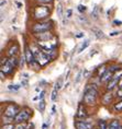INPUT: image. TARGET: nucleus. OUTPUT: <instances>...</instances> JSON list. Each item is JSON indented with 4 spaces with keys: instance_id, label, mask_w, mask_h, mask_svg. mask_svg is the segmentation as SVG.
<instances>
[{
    "instance_id": "nucleus-1",
    "label": "nucleus",
    "mask_w": 122,
    "mask_h": 129,
    "mask_svg": "<svg viewBox=\"0 0 122 129\" xmlns=\"http://www.w3.org/2000/svg\"><path fill=\"white\" fill-rule=\"evenodd\" d=\"M31 49L33 51V55H34V58H35V61L40 64L41 67L45 66L47 64V62L50 61V55L45 54L44 51L41 49V48H37L35 46H31Z\"/></svg>"
},
{
    "instance_id": "nucleus-2",
    "label": "nucleus",
    "mask_w": 122,
    "mask_h": 129,
    "mask_svg": "<svg viewBox=\"0 0 122 129\" xmlns=\"http://www.w3.org/2000/svg\"><path fill=\"white\" fill-rule=\"evenodd\" d=\"M37 46L45 54L50 55L55 50V48L57 46V38L54 36L52 40H49V41H37Z\"/></svg>"
},
{
    "instance_id": "nucleus-3",
    "label": "nucleus",
    "mask_w": 122,
    "mask_h": 129,
    "mask_svg": "<svg viewBox=\"0 0 122 129\" xmlns=\"http://www.w3.org/2000/svg\"><path fill=\"white\" fill-rule=\"evenodd\" d=\"M97 94H98V91L94 88V86H88V88L85 90L84 102L88 105L95 104L96 100H97Z\"/></svg>"
},
{
    "instance_id": "nucleus-4",
    "label": "nucleus",
    "mask_w": 122,
    "mask_h": 129,
    "mask_svg": "<svg viewBox=\"0 0 122 129\" xmlns=\"http://www.w3.org/2000/svg\"><path fill=\"white\" fill-rule=\"evenodd\" d=\"M33 15H34V19H36V20H42V19H45L46 17L50 15V10L47 7L37 6V7L34 9Z\"/></svg>"
},
{
    "instance_id": "nucleus-5",
    "label": "nucleus",
    "mask_w": 122,
    "mask_h": 129,
    "mask_svg": "<svg viewBox=\"0 0 122 129\" xmlns=\"http://www.w3.org/2000/svg\"><path fill=\"white\" fill-rule=\"evenodd\" d=\"M18 63V59L15 57H10L7 60L4 66H1V71H4L5 73H10L12 72V70L14 69V67L17 66Z\"/></svg>"
},
{
    "instance_id": "nucleus-6",
    "label": "nucleus",
    "mask_w": 122,
    "mask_h": 129,
    "mask_svg": "<svg viewBox=\"0 0 122 129\" xmlns=\"http://www.w3.org/2000/svg\"><path fill=\"white\" fill-rule=\"evenodd\" d=\"M30 117H31V111H29L28 108H24V109H22V111L19 112V114L15 116L14 121L18 122V124H20V122H24V121L29 120Z\"/></svg>"
},
{
    "instance_id": "nucleus-7",
    "label": "nucleus",
    "mask_w": 122,
    "mask_h": 129,
    "mask_svg": "<svg viewBox=\"0 0 122 129\" xmlns=\"http://www.w3.org/2000/svg\"><path fill=\"white\" fill-rule=\"evenodd\" d=\"M20 109L15 104H9L5 109V115L6 117H10V118H15V116L19 114Z\"/></svg>"
},
{
    "instance_id": "nucleus-8",
    "label": "nucleus",
    "mask_w": 122,
    "mask_h": 129,
    "mask_svg": "<svg viewBox=\"0 0 122 129\" xmlns=\"http://www.w3.org/2000/svg\"><path fill=\"white\" fill-rule=\"evenodd\" d=\"M51 27H52V25H51L49 22H44V23H36V24H34L33 27H32V31H33L35 34H37V33L47 32L49 30H51Z\"/></svg>"
},
{
    "instance_id": "nucleus-9",
    "label": "nucleus",
    "mask_w": 122,
    "mask_h": 129,
    "mask_svg": "<svg viewBox=\"0 0 122 129\" xmlns=\"http://www.w3.org/2000/svg\"><path fill=\"white\" fill-rule=\"evenodd\" d=\"M75 126L77 129H92L94 125L90 119H86V120H78L75 122Z\"/></svg>"
},
{
    "instance_id": "nucleus-10",
    "label": "nucleus",
    "mask_w": 122,
    "mask_h": 129,
    "mask_svg": "<svg viewBox=\"0 0 122 129\" xmlns=\"http://www.w3.org/2000/svg\"><path fill=\"white\" fill-rule=\"evenodd\" d=\"M24 57H25V60H27V62H28L29 66H30L32 62H34V61H35L33 51H32V49H31V48H29V47H25V54H24Z\"/></svg>"
},
{
    "instance_id": "nucleus-11",
    "label": "nucleus",
    "mask_w": 122,
    "mask_h": 129,
    "mask_svg": "<svg viewBox=\"0 0 122 129\" xmlns=\"http://www.w3.org/2000/svg\"><path fill=\"white\" fill-rule=\"evenodd\" d=\"M35 35H36V37L38 38V41H49V40H52V38L54 37L49 31L43 32V33H37Z\"/></svg>"
},
{
    "instance_id": "nucleus-12",
    "label": "nucleus",
    "mask_w": 122,
    "mask_h": 129,
    "mask_svg": "<svg viewBox=\"0 0 122 129\" xmlns=\"http://www.w3.org/2000/svg\"><path fill=\"white\" fill-rule=\"evenodd\" d=\"M118 83H119V79L113 78V77H112V79L108 81L107 90H108V91H111V90L113 89V88H115V85H118Z\"/></svg>"
},
{
    "instance_id": "nucleus-13",
    "label": "nucleus",
    "mask_w": 122,
    "mask_h": 129,
    "mask_svg": "<svg viewBox=\"0 0 122 129\" xmlns=\"http://www.w3.org/2000/svg\"><path fill=\"white\" fill-rule=\"evenodd\" d=\"M18 50H19V46H18L17 44H14L13 46H11L10 48H9V50H8V55H9L10 57H14L15 55H17Z\"/></svg>"
},
{
    "instance_id": "nucleus-14",
    "label": "nucleus",
    "mask_w": 122,
    "mask_h": 129,
    "mask_svg": "<svg viewBox=\"0 0 122 129\" xmlns=\"http://www.w3.org/2000/svg\"><path fill=\"white\" fill-rule=\"evenodd\" d=\"M87 115V113H86V109L84 108V105L83 104H79V107H78V113H77V117L78 118H82V117H85V116Z\"/></svg>"
},
{
    "instance_id": "nucleus-15",
    "label": "nucleus",
    "mask_w": 122,
    "mask_h": 129,
    "mask_svg": "<svg viewBox=\"0 0 122 129\" xmlns=\"http://www.w3.org/2000/svg\"><path fill=\"white\" fill-rule=\"evenodd\" d=\"M121 126H120V122L117 119H114V120H112L110 124L108 125V129H120Z\"/></svg>"
},
{
    "instance_id": "nucleus-16",
    "label": "nucleus",
    "mask_w": 122,
    "mask_h": 129,
    "mask_svg": "<svg viewBox=\"0 0 122 129\" xmlns=\"http://www.w3.org/2000/svg\"><path fill=\"white\" fill-rule=\"evenodd\" d=\"M91 31H92V33H94L95 35H96V37L97 38H104L105 37V34H104V32H102L101 30H99V28H96V27H94V28H91Z\"/></svg>"
},
{
    "instance_id": "nucleus-17",
    "label": "nucleus",
    "mask_w": 122,
    "mask_h": 129,
    "mask_svg": "<svg viewBox=\"0 0 122 129\" xmlns=\"http://www.w3.org/2000/svg\"><path fill=\"white\" fill-rule=\"evenodd\" d=\"M111 100H112V94L111 93H106V94L104 95V98H102V101H104L105 104H109V103L111 102Z\"/></svg>"
},
{
    "instance_id": "nucleus-18",
    "label": "nucleus",
    "mask_w": 122,
    "mask_h": 129,
    "mask_svg": "<svg viewBox=\"0 0 122 129\" xmlns=\"http://www.w3.org/2000/svg\"><path fill=\"white\" fill-rule=\"evenodd\" d=\"M99 12H100V8L98 7H95V9L92 10V13H91V15H92V18L94 19H98V17H99Z\"/></svg>"
},
{
    "instance_id": "nucleus-19",
    "label": "nucleus",
    "mask_w": 122,
    "mask_h": 129,
    "mask_svg": "<svg viewBox=\"0 0 122 129\" xmlns=\"http://www.w3.org/2000/svg\"><path fill=\"white\" fill-rule=\"evenodd\" d=\"M45 105H46V103L45 101H43V100H41L40 102H38V105H37V107L38 109H40V112H44V109H45Z\"/></svg>"
},
{
    "instance_id": "nucleus-20",
    "label": "nucleus",
    "mask_w": 122,
    "mask_h": 129,
    "mask_svg": "<svg viewBox=\"0 0 122 129\" xmlns=\"http://www.w3.org/2000/svg\"><path fill=\"white\" fill-rule=\"evenodd\" d=\"M89 43H90V41H89V40H87V41H85V42H84V43H83V44H82V46H80V47H79V49H78V54H79V53H82V51H83V50H84V49H85V48H86V47H87V46H88V45H89Z\"/></svg>"
},
{
    "instance_id": "nucleus-21",
    "label": "nucleus",
    "mask_w": 122,
    "mask_h": 129,
    "mask_svg": "<svg viewBox=\"0 0 122 129\" xmlns=\"http://www.w3.org/2000/svg\"><path fill=\"white\" fill-rule=\"evenodd\" d=\"M114 111L118 112V113L122 112V101H120V102H118V103H115L114 104Z\"/></svg>"
},
{
    "instance_id": "nucleus-22",
    "label": "nucleus",
    "mask_w": 122,
    "mask_h": 129,
    "mask_svg": "<svg viewBox=\"0 0 122 129\" xmlns=\"http://www.w3.org/2000/svg\"><path fill=\"white\" fill-rule=\"evenodd\" d=\"M20 86L21 85H19V84H10L8 86V89L11 90V91H19V90H20Z\"/></svg>"
},
{
    "instance_id": "nucleus-23",
    "label": "nucleus",
    "mask_w": 122,
    "mask_h": 129,
    "mask_svg": "<svg viewBox=\"0 0 122 129\" xmlns=\"http://www.w3.org/2000/svg\"><path fill=\"white\" fill-rule=\"evenodd\" d=\"M57 91H58V90H56L55 88H54L53 92H52V96H51V99H52V101H53V102H55V101H56V99H57Z\"/></svg>"
},
{
    "instance_id": "nucleus-24",
    "label": "nucleus",
    "mask_w": 122,
    "mask_h": 129,
    "mask_svg": "<svg viewBox=\"0 0 122 129\" xmlns=\"http://www.w3.org/2000/svg\"><path fill=\"white\" fill-rule=\"evenodd\" d=\"M99 129H108V126L106 125L105 120H99Z\"/></svg>"
},
{
    "instance_id": "nucleus-25",
    "label": "nucleus",
    "mask_w": 122,
    "mask_h": 129,
    "mask_svg": "<svg viewBox=\"0 0 122 129\" xmlns=\"http://www.w3.org/2000/svg\"><path fill=\"white\" fill-rule=\"evenodd\" d=\"M57 15H58L59 18L63 17V7L60 5L57 6Z\"/></svg>"
},
{
    "instance_id": "nucleus-26",
    "label": "nucleus",
    "mask_w": 122,
    "mask_h": 129,
    "mask_svg": "<svg viewBox=\"0 0 122 129\" xmlns=\"http://www.w3.org/2000/svg\"><path fill=\"white\" fill-rule=\"evenodd\" d=\"M84 73V71L83 70H80V71L78 72V75H77V77H76V80H75V83H78L79 81H80V79H82V75Z\"/></svg>"
},
{
    "instance_id": "nucleus-27",
    "label": "nucleus",
    "mask_w": 122,
    "mask_h": 129,
    "mask_svg": "<svg viewBox=\"0 0 122 129\" xmlns=\"http://www.w3.org/2000/svg\"><path fill=\"white\" fill-rule=\"evenodd\" d=\"M62 84H63V80L59 79L58 81L56 82V84H55V89H56V90H59L60 88H62Z\"/></svg>"
},
{
    "instance_id": "nucleus-28",
    "label": "nucleus",
    "mask_w": 122,
    "mask_h": 129,
    "mask_svg": "<svg viewBox=\"0 0 122 129\" xmlns=\"http://www.w3.org/2000/svg\"><path fill=\"white\" fill-rule=\"evenodd\" d=\"M117 98L118 99H122V86L121 88H118V90H117Z\"/></svg>"
},
{
    "instance_id": "nucleus-29",
    "label": "nucleus",
    "mask_w": 122,
    "mask_h": 129,
    "mask_svg": "<svg viewBox=\"0 0 122 129\" xmlns=\"http://www.w3.org/2000/svg\"><path fill=\"white\" fill-rule=\"evenodd\" d=\"M77 9H78V11L80 12V13H84V12L86 11V9H87V8H86L85 6H83V5H79V6H78V8H77Z\"/></svg>"
},
{
    "instance_id": "nucleus-30",
    "label": "nucleus",
    "mask_w": 122,
    "mask_h": 129,
    "mask_svg": "<svg viewBox=\"0 0 122 129\" xmlns=\"http://www.w3.org/2000/svg\"><path fill=\"white\" fill-rule=\"evenodd\" d=\"M1 129H14V127H13V125H12V124H9V125L2 126V128H1Z\"/></svg>"
},
{
    "instance_id": "nucleus-31",
    "label": "nucleus",
    "mask_w": 122,
    "mask_h": 129,
    "mask_svg": "<svg viewBox=\"0 0 122 129\" xmlns=\"http://www.w3.org/2000/svg\"><path fill=\"white\" fill-rule=\"evenodd\" d=\"M14 129H27V126H25L24 124H22V122H20V124H19Z\"/></svg>"
},
{
    "instance_id": "nucleus-32",
    "label": "nucleus",
    "mask_w": 122,
    "mask_h": 129,
    "mask_svg": "<svg viewBox=\"0 0 122 129\" xmlns=\"http://www.w3.org/2000/svg\"><path fill=\"white\" fill-rule=\"evenodd\" d=\"M53 0H37L38 4H51Z\"/></svg>"
},
{
    "instance_id": "nucleus-33",
    "label": "nucleus",
    "mask_w": 122,
    "mask_h": 129,
    "mask_svg": "<svg viewBox=\"0 0 122 129\" xmlns=\"http://www.w3.org/2000/svg\"><path fill=\"white\" fill-rule=\"evenodd\" d=\"M21 84L27 88V86H28V79H24V78L22 79V80H21Z\"/></svg>"
},
{
    "instance_id": "nucleus-34",
    "label": "nucleus",
    "mask_w": 122,
    "mask_h": 129,
    "mask_svg": "<svg viewBox=\"0 0 122 129\" xmlns=\"http://www.w3.org/2000/svg\"><path fill=\"white\" fill-rule=\"evenodd\" d=\"M113 24H114V25H122V21L114 20V21H113Z\"/></svg>"
},
{
    "instance_id": "nucleus-35",
    "label": "nucleus",
    "mask_w": 122,
    "mask_h": 129,
    "mask_svg": "<svg viewBox=\"0 0 122 129\" xmlns=\"http://www.w3.org/2000/svg\"><path fill=\"white\" fill-rule=\"evenodd\" d=\"M24 61H27V60H25V57L23 56V57L21 58V60H20V66H21V67H22V66H23V64H24Z\"/></svg>"
},
{
    "instance_id": "nucleus-36",
    "label": "nucleus",
    "mask_w": 122,
    "mask_h": 129,
    "mask_svg": "<svg viewBox=\"0 0 122 129\" xmlns=\"http://www.w3.org/2000/svg\"><path fill=\"white\" fill-rule=\"evenodd\" d=\"M44 94H45V92L42 91V92H41V94H38V99H40V100H43V98H44Z\"/></svg>"
},
{
    "instance_id": "nucleus-37",
    "label": "nucleus",
    "mask_w": 122,
    "mask_h": 129,
    "mask_svg": "<svg viewBox=\"0 0 122 129\" xmlns=\"http://www.w3.org/2000/svg\"><path fill=\"white\" fill-rule=\"evenodd\" d=\"M72 10H70V9H68V10H67V12H66V13H67V18H70V17H72Z\"/></svg>"
},
{
    "instance_id": "nucleus-38",
    "label": "nucleus",
    "mask_w": 122,
    "mask_h": 129,
    "mask_svg": "<svg viewBox=\"0 0 122 129\" xmlns=\"http://www.w3.org/2000/svg\"><path fill=\"white\" fill-rule=\"evenodd\" d=\"M22 77H23L24 79H29V75H28V73H25V72L22 73Z\"/></svg>"
},
{
    "instance_id": "nucleus-39",
    "label": "nucleus",
    "mask_w": 122,
    "mask_h": 129,
    "mask_svg": "<svg viewBox=\"0 0 122 129\" xmlns=\"http://www.w3.org/2000/svg\"><path fill=\"white\" fill-rule=\"evenodd\" d=\"M122 86V78L119 80V83H118V88H121Z\"/></svg>"
},
{
    "instance_id": "nucleus-40",
    "label": "nucleus",
    "mask_w": 122,
    "mask_h": 129,
    "mask_svg": "<svg viewBox=\"0 0 122 129\" xmlns=\"http://www.w3.org/2000/svg\"><path fill=\"white\" fill-rule=\"evenodd\" d=\"M118 34H119V32H113V33H110V36H115Z\"/></svg>"
},
{
    "instance_id": "nucleus-41",
    "label": "nucleus",
    "mask_w": 122,
    "mask_h": 129,
    "mask_svg": "<svg viewBox=\"0 0 122 129\" xmlns=\"http://www.w3.org/2000/svg\"><path fill=\"white\" fill-rule=\"evenodd\" d=\"M56 113V108H55V106H53L52 107V114H55Z\"/></svg>"
},
{
    "instance_id": "nucleus-42",
    "label": "nucleus",
    "mask_w": 122,
    "mask_h": 129,
    "mask_svg": "<svg viewBox=\"0 0 122 129\" xmlns=\"http://www.w3.org/2000/svg\"><path fill=\"white\" fill-rule=\"evenodd\" d=\"M42 129H47V122H45V124L42 126Z\"/></svg>"
},
{
    "instance_id": "nucleus-43",
    "label": "nucleus",
    "mask_w": 122,
    "mask_h": 129,
    "mask_svg": "<svg viewBox=\"0 0 122 129\" xmlns=\"http://www.w3.org/2000/svg\"><path fill=\"white\" fill-rule=\"evenodd\" d=\"M83 36H84V34H77L76 35V37H83Z\"/></svg>"
},
{
    "instance_id": "nucleus-44",
    "label": "nucleus",
    "mask_w": 122,
    "mask_h": 129,
    "mask_svg": "<svg viewBox=\"0 0 122 129\" xmlns=\"http://www.w3.org/2000/svg\"><path fill=\"white\" fill-rule=\"evenodd\" d=\"M17 5H18V7H19V8H21V7H22V5L20 4V2H17Z\"/></svg>"
},
{
    "instance_id": "nucleus-45",
    "label": "nucleus",
    "mask_w": 122,
    "mask_h": 129,
    "mask_svg": "<svg viewBox=\"0 0 122 129\" xmlns=\"http://www.w3.org/2000/svg\"><path fill=\"white\" fill-rule=\"evenodd\" d=\"M6 4V1H5V0H1V6H4Z\"/></svg>"
},
{
    "instance_id": "nucleus-46",
    "label": "nucleus",
    "mask_w": 122,
    "mask_h": 129,
    "mask_svg": "<svg viewBox=\"0 0 122 129\" xmlns=\"http://www.w3.org/2000/svg\"><path fill=\"white\" fill-rule=\"evenodd\" d=\"M1 80H4V71H1Z\"/></svg>"
},
{
    "instance_id": "nucleus-47",
    "label": "nucleus",
    "mask_w": 122,
    "mask_h": 129,
    "mask_svg": "<svg viewBox=\"0 0 122 129\" xmlns=\"http://www.w3.org/2000/svg\"><path fill=\"white\" fill-rule=\"evenodd\" d=\"M60 129H65V128H64V125H62V127H60Z\"/></svg>"
}]
</instances>
